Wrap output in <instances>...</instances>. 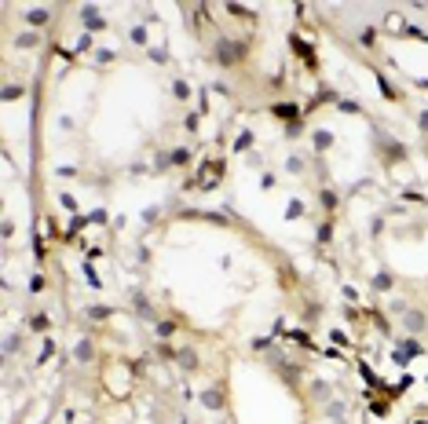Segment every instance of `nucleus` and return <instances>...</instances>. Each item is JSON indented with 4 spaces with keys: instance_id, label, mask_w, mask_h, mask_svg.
<instances>
[{
    "instance_id": "f257e3e1",
    "label": "nucleus",
    "mask_w": 428,
    "mask_h": 424,
    "mask_svg": "<svg viewBox=\"0 0 428 424\" xmlns=\"http://www.w3.org/2000/svg\"><path fill=\"white\" fill-rule=\"evenodd\" d=\"M216 59H220L223 66H227V62H238V59H241V44H238V41H220Z\"/></svg>"
},
{
    "instance_id": "f03ea898",
    "label": "nucleus",
    "mask_w": 428,
    "mask_h": 424,
    "mask_svg": "<svg viewBox=\"0 0 428 424\" xmlns=\"http://www.w3.org/2000/svg\"><path fill=\"white\" fill-rule=\"evenodd\" d=\"M403 322H406V329H421L425 326V315H421V311H403Z\"/></svg>"
},
{
    "instance_id": "7ed1b4c3",
    "label": "nucleus",
    "mask_w": 428,
    "mask_h": 424,
    "mask_svg": "<svg viewBox=\"0 0 428 424\" xmlns=\"http://www.w3.org/2000/svg\"><path fill=\"white\" fill-rule=\"evenodd\" d=\"M81 15H85V22L92 26V30H103V18H99V11H95V7H85Z\"/></svg>"
},
{
    "instance_id": "20e7f679",
    "label": "nucleus",
    "mask_w": 428,
    "mask_h": 424,
    "mask_svg": "<svg viewBox=\"0 0 428 424\" xmlns=\"http://www.w3.org/2000/svg\"><path fill=\"white\" fill-rule=\"evenodd\" d=\"M26 22H30V26H44V22H48V11H41V7H37V11L26 15Z\"/></svg>"
},
{
    "instance_id": "39448f33",
    "label": "nucleus",
    "mask_w": 428,
    "mask_h": 424,
    "mask_svg": "<svg viewBox=\"0 0 428 424\" xmlns=\"http://www.w3.org/2000/svg\"><path fill=\"white\" fill-rule=\"evenodd\" d=\"M201 402H205L209 410H220V406H223V399H220L216 391H205V395H201Z\"/></svg>"
},
{
    "instance_id": "423d86ee",
    "label": "nucleus",
    "mask_w": 428,
    "mask_h": 424,
    "mask_svg": "<svg viewBox=\"0 0 428 424\" xmlns=\"http://www.w3.org/2000/svg\"><path fill=\"white\" fill-rule=\"evenodd\" d=\"M330 143H333V136H330V132H315V150H326Z\"/></svg>"
},
{
    "instance_id": "0eeeda50",
    "label": "nucleus",
    "mask_w": 428,
    "mask_h": 424,
    "mask_svg": "<svg viewBox=\"0 0 428 424\" xmlns=\"http://www.w3.org/2000/svg\"><path fill=\"white\" fill-rule=\"evenodd\" d=\"M275 114H278V117H296V106H289V102H278Z\"/></svg>"
},
{
    "instance_id": "6e6552de",
    "label": "nucleus",
    "mask_w": 428,
    "mask_h": 424,
    "mask_svg": "<svg viewBox=\"0 0 428 424\" xmlns=\"http://www.w3.org/2000/svg\"><path fill=\"white\" fill-rule=\"evenodd\" d=\"M374 285H377V289H392V275H384V271H380V275L374 278Z\"/></svg>"
},
{
    "instance_id": "1a4fd4ad",
    "label": "nucleus",
    "mask_w": 428,
    "mask_h": 424,
    "mask_svg": "<svg viewBox=\"0 0 428 424\" xmlns=\"http://www.w3.org/2000/svg\"><path fill=\"white\" fill-rule=\"evenodd\" d=\"M33 44H37L33 33H22V37H18V48H33Z\"/></svg>"
},
{
    "instance_id": "9d476101",
    "label": "nucleus",
    "mask_w": 428,
    "mask_h": 424,
    "mask_svg": "<svg viewBox=\"0 0 428 424\" xmlns=\"http://www.w3.org/2000/svg\"><path fill=\"white\" fill-rule=\"evenodd\" d=\"M88 315H92V318H106L110 307H99V304H95V307H88Z\"/></svg>"
},
{
    "instance_id": "9b49d317",
    "label": "nucleus",
    "mask_w": 428,
    "mask_h": 424,
    "mask_svg": "<svg viewBox=\"0 0 428 424\" xmlns=\"http://www.w3.org/2000/svg\"><path fill=\"white\" fill-rule=\"evenodd\" d=\"M73 355H77V359H88V355H92V344H88V340L77 344V351H73Z\"/></svg>"
},
{
    "instance_id": "f8f14e48",
    "label": "nucleus",
    "mask_w": 428,
    "mask_h": 424,
    "mask_svg": "<svg viewBox=\"0 0 428 424\" xmlns=\"http://www.w3.org/2000/svg\"><path fill=\"white\" fill-rule=\"evenodd\" d=\"M132 41H136V44L146 41V30H143V26H136V30H132Z\"/></svg>"
},
{
    "instance_id": "ddd939ff",
    "label": "nucleus",
    "mask_w": 428,
    "mask_h": 424,
    "mask_svg": "<svg viewBox=\"0 0 428 424\" xmlns=\"http://www.w3.org/2000/svg\"><path fill=\"white\" fill-rule=\"evenodd\" d=\"M340 110H344V114H355V110H359V102H351V99H344V102H340Z\"/></svg>"
},
{
    "instance_id": "4468645a",
    "label": "nucleus",
    "mask_w": 428,
    "mask_h": 424,
    "mask_svg": "<svg viewBox=\"0 0 428 424\" xmlns=\"http://www.w3.org/2000/svg\"><path fill=\"white\" fill-rule=\"evenodd\" d=\"M4 95H7V99H15V95H22V88H18V84H7Z\"/></svg>"
},
{
    "instance_id": "2eb2a0df",
    "label": "nucleus",
    "mask_w": 428,
    "mask_h": 424,
    "mask_svg": "<svg viewBox=\"0 0 428 424\" xmlns=\"http://www.w3.org/2000/svg\"><path fill=\"white\" fill-rule=\"evenodd\" d=\"M157 336H172V322H161V326H157Z\"/></svg>"
},
{
    "instance_id": "dca6fc26",
    "label": "nucleus",
    "mask_w": 428,
    "mask_h": 424,
    "mask_svg": "<svg viewBox=\"0 0 428 424\" xmlns=\"http://www.w3.org/2000/svg\"><path fill=\"white\" fill-rule=\"evenodd\" d=\"M421 128H425V132H428V114H421Z\"/></svg>"
}]
</instances>
